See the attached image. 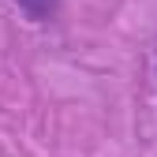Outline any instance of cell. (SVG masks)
Wrapping results in <instances>:
<instances>
[{"label":"cell","mask_w":157,"mask_h":157,"mask_svg":"<svg viewBox=\"0 0 157 157\" xmlns=\"http://www.w3.org/2000/svg\"><path fill=\"white\" fill-rule=\"evenodd\" d=\"M11 4H19L34 23H49L56 15V8H60V0H11Z\"/></svg>","instance_id":"obj_1"}]
</instances>
